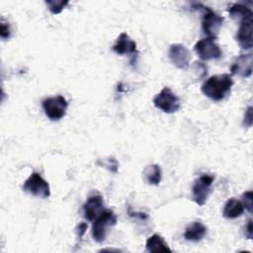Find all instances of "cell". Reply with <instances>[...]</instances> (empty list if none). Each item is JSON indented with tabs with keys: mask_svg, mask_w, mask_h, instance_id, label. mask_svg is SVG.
Masks as SVG:
<instances>
[{
	"mask_svg": "<svg viewBox=\"0 0 253 253\" xmlns=\"http://www.w3.org/2000/svg\"><path fill=\"white\" fill-rule=\"evenodd\" d=\"M194 49L199 57L203 60L217 59L221 56L222 52L219 45L214 42L213 39L206 38L196 42Z\"/></svg>",
	"mask_w": 253,
	"mask_h": 253,
	"instance_id": "ba28073f",
	"label": "cell"
},
{
	"mask_svg": "<svg viewBox=\"0 0 253 253\" xmlns=\"http://www.w3.org/2000/svg\"><path fill=\"white\" fill-rule=\"evenodd\" d=\"M214 180V176L210 174L201 175L194 183L192 187V195L194 202L202 207L207 202L209 195L211 191V186Z\"/></svg>",
	"mask_w": 253,
	"mask_h": 253,
	"instance_id": "8992f818",
	"label": "cell"
},
{
	"mask_svg": "<svg viewBox=\"0 0 253 253\" xmlns=\"http://www.w3.org/2000/svg\"><path fill=\"white\" fill-rule=\"evenodd\" d=\"M42 106L45 116L49 120L58 121L66 115L68 103L63 96L57 95L55 97L45 98L42 102Z\"/></svg>",
	"mask_w": 253,
	"mask_h": 253,
	"instance_id": "277c9868",
	"label": "cell"
},
{
	"mask_svg": "<svg viewBox=\"0 0 253 253\" xmlns=\"http://www.w3.org/2000/svg\"><path fill=\"white\" fill-rule=\"evenodd\" d=\"M242 204H243L244 208L249 212H252V208H253V193H252V191H247V192L243 193Z\"/></svg>",
	"mask_w": 253,
	"mask_h": 253,
	"instance_id": "ffe728a7",
	"label": "cell"
},
{
	"mask_svg": "<svg viewBox=\"0 0 253 253\" xmlns=\"http://www.w3.org/2000/svg\"><path fill=\"white\" fill-rule=\"evenodd\" d=\"M153 104L155 108L161 110L166 114L176 113L181 107L179 97L175 95V93L169 87H164L153 98Z\"/></svg>",
	"mask_w": 253,
	"mask_h": 253,
	"instance_id": "3957f363",
	"label": "cell"
},
{
	"mask_svg": "<svg viewBox=\"0 0 253 253\" xmlns=\"http://www.w3.org/2000/svg\"><path fill=\"white\" fill-rule=\"evenodd\" d=\"M236 41L244 49H250L253 45V18L240 22L236 33Z\"/></svg>",
	"mask_w": 253,
	"mask_h": 253,
	"instance_id": "30bf717a",
	"label": "cell"
},
{
	"mask_svg": "<svg viewBox=\"0 0 253 253\" xmlns=\"http://www.w3.org/2000/svg\"><path fill=\"white\" fill-rule=\"evenodd\" d=\"M233 80L231 74L223 73L209 77L201 86V91L209 99L218 102L223 100L231 91Z\"/></svg>",
	"mask_w": 253,
	"mask_h": 253,
	"instance_id": "6da1fadb",
	"label": "cell"
},
{
	"mask_svg": "<svg viewBox=\"0 0 253 253\" xmlns=\"http://www.w3.org/2000/svg\"><path fill=\"white\" fill-rule=\"evenodd\" d=\"M0 35H1V38H2L3 40L9 39V38H10V35H11V30H10L9 25H8L7 23H4L3 20H2V22H1Z\"/></svg>",
	"mask_w": 253,
	"mask_h": 253,
	"instance_id": "7402d4cb",
	"label": "cell"
},
{
	"mask_svg": "<svg viewBox=\"0 0 253 253\" xmlns=\"http://www.w3.org/2000/svg\"><path fill=\"white\" fill-rule=\"evenodd\" d=\"M117 220V215L112 210H103L100 214L94 219V222L92 224L91 234L93 239L98 243L104 242L107 237L109 228L116 225Z\"/></svg>",
	"mask_w": 253,
	"mask_h": 253,
	"instance_id": "7a4b0ae2",
	"label": "cell"
},
{
	"mask_svg": "<svg viewBox=\"0 0 253 253\" xmlns=\"http://www.w3.org/2000/svg\"><path fill=\"white\" fill-rule=\"evenodd\" d=\"M244 210H245V208H244L242 202H240L234 198H231L225 203L223 211H222V215L228 219L236 218L243 214Z\"/></svg>",
	"mask_w": 253,
	"mask_h": 253,
	"instance_id": "9a60e30c",
	"label": "cell"
},
{
	"mask_svg": "<svg viewBox=\"0 0 253 253\" xmlns=\"http://www.w3.org/2000/svg\"><path fill=\"white\" fill-rule=\"evenodd\" d=\"M228 13H229V16L233 20L239 21V23L243 20L253 18L252 10L250 8L246 7L245 5L240 4V3H235V4L231 5L228 8Z\"/></svg>",
	"mask_w": 253,
	"mask_h": 253,
	"instance_id": "e0dca14e",
	"label": "cell"
},
{
	"mask_svg": "<svg viewBox=\"0 0 253 253\" xmlns=\"http://www.w3.org/2000/svg\"><path fill=\"white\" fill-rule=\"evenodd\" d=\"M202 9L204 10V15L202 19V30L204 34L208 36V38L215 40L223 24L224 18L217 15L210 8L205 7L204 5H202Z\"/></svg>",
	"mask_w": 253,
	"mask_h": 253,
	"instance_id": "5b68a950",
	"label": "cell"
},
{
	"mask_svg": "<svg viewBox=\"0 0 253 253\" xmlns=\"http://www.w3.org/2000/svg\"><path fill=\"white\" fill-rule=\"evenodd\" d=\"M144 180L150 185H158L162 178V171L159 165L151 164L144 168L143 170Z\"/></svg>",
	"mask_w": 253,
	"mask_h": 253,
	"instance_id": "ac0fdd59",
	"label": "cell"
},
{
	"mask_svg": "<svg viewBox=\"0 0 253 253\" xmlns=\"http://www.w3.org/2000/svg\"><path fill=\"white\" fill-rule=\"evenodd\" d=\"M168 56L171 62L180 69H185L190 62L191 52L182 43L171 44L168 51Z\"/></svg>",
	"mask_w": 253,
	"mask_h": 253,
	"instance_id": "9c48e42d",
	"label": "cell"
},
{
	"mask_svg": "<svg viewBox=\"0 0 253 253\" xmlns=\"http://www.w3.org/2000/svg\"><path fill=\"white\" fill-rule=\"evenodd\" d=\"M207 234V226L204 225L201 221H194L190 223L184 232V237L188 241L199 242Z\"/></svg>",
	"mask_w": 253,
	"mask_h": 253,
	"instance_id": "5bb4252c",
	"label": "cell"
},
{
	"mask_svg": "<svg viewBox=\"0 0 253 253\" xmlns=\"http://www.w3.org/2000/svg\"><path fill=\"white\" fill-rule=\"evenodd\" d=\"M113 50L117 54H136V43L133 40L130 39V37L126 33H122L117 41L116 43L113 45Z\"/></svg>",
	"mask_w": 253,
	"mask_h": 253,
	"instance_id": "4fadbf2b",
	"label": "cell"
},
{
	"mask_svg": "<svg viewBox=\"0 0 253 253\" xmlns=\"http://www.w3.org/2000/svg\"><path fill=\"white\" fill-rule=\"evenodd\" d=\"M45 4L51 14H59L67 5V0H46Z\"/></svg>",
	"mask_w": 253,
	"mask_h": 253,
	"instance_id": "d6986e66",
	"label": "cell"
},
{
	"mask_svg": "<svg viewBox=\"0 0 253 253\" xmlns=\"http://www.w3.org/2000/svg\"><path fill=\"white\" fill-rule=\"evenodd\" d=\"M253 226H252V220L249 219L247 224L245 225V230H244V234L247 238L249 239H252V236H253Z\"/></svg>",
	"mask_w": 253,
	"mask_h": 253,
	"instance_id": "603a6c76",
	"label": "cell"
},
{
	"mask_svg": "<svg viewBox=\"0 0 253 253\" xmlns=\"http://www.w3.org/2000/svg\"><path fill=\"white\" fill-rule=\"evenodd\" d=\"M252 107H248L244 113V119H243V126L250 127L253 124V114H252Z\"/></svg>",
	"mask_w": 253,
	"mask_h": 253,
	"instance_id": "44dd1931",
	"label": "cell"
},
{
	"mask_svg": "<svg viewBox=\"0 0 253 253\" xmlns=\"http://www.w3.org/2000/svg\"><path fill=\"white\" fill-rule=\"evenodd\" d=\"M253 55L251 52L239 55L230 67L231 74L238 75L243 78L250 77L252 74Z\"/></svg>",
	"mask_w": 253,
	"mask_h": 253,
	"instance_id": "8fae6325",
	"label": "cell"
},
{
	"mask_svg": "<svg viewBox=\"0 0 253 253\" xmlns=\"http://www.w3.org/2000/svg\"><path fill=\"white\" fill-rule=\"evenodd\" d=\"M104 200L103 197L99 194L92 195L83 205V213L84 217L89 221H94V219L100 214L103 211Z\"/></svg>",
	"mask_w": 253,
	"mask_h": 253,
	"instance_id": "7c38bea8",
	"label": "cell"
},
{
	"mask_svg": "<svg viewBox=\"0 0 253 253\" xmlns=\"http://www.w3.org/2000/svg\"><path fill=\"white\" fill-rule=\"evenodd\" d=\"M24 192L40 198H48L50 196V188L48 183L42 177L40 173L34 172L25 181L23 185Z\"/></svg>",
	"mask_w": 253,
	"mask_h": 253,
	"instance_id": "52a82bcc",
	"label": "cell"
},
{
	"mask_svg": "<svg viewBox=\"0 0 253 253\" xmlns=\"http://www.w3.org/2000/svg\"><path fill=\"white\" fill-rule=\"evenodd\" d=\"M145 248L148 252H171L172 250L169 248L163 237L157 233L152 234L147 240L145 244Z\"/></svg>",
	"mask_w": 253,
	"mask_h": 253,
	"instance_id": "2e32d148",
	"label": "cell"
}]
</instances>
